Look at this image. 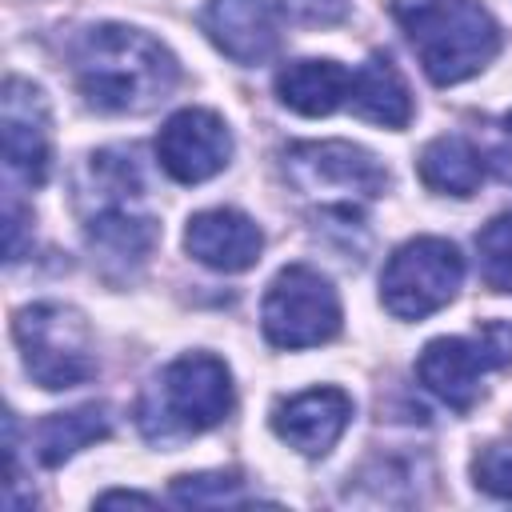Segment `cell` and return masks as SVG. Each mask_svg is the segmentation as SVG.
<instances>
[{
  "label": "cell",
  "instance_id": "cell-5",
  "mask_svg": "<svg viewBox=\"0 0 512 512\" xmlns=\"http://www.w3.org/2000/svg\"><path fill=\"white\" fill-rule=\"evenodd\" d=\"M12 336L24 352L28 376L48 388H76L96 376V352H92V332L88 320L68 308V304H28L12 320Z\"/></svg>",
  "mask_w": 512,
  "mask_h": 512
},
{
  "label": "cell",
  "instance_id": "cell-7",
  "mask_svg": "<svg viewBox=\"0 0 512 512\" xmlns=\"http://www.w3.org/2000/svg\"><path fill=\"white\" fill-rule=\"evenodd\" d=\"M464 284V256L452 240L416 236L400 244L380 272V300L396 320H424L440 312Z\"/></svg>",
  "mask_w": 512,
  "mask_h": 512
},
{
  "label": "cell",
  "instance_id": "cell-6",
  "mask_svg": "<svg viewBox=\"0 0 512 512\" xmlns=\"http://www.w3.org/2000/svg\"><path fill=\"white\" fill-rule=\"evenodd\" d=\"M340 296L308 264H288L272 276L264 304H260V328L272 348H316L328 344L340 332Z\"/></svg>",
  "mask_w": 512,
  "mask_h": 512
},
{
  "label": "cell",
  "instance_id": "cell-9",
  "mask_svg": "<svg viewBox=\"0 0 512 512\" xmlns=\"http://www.w3.org/2000/svg\"><path fill=\"white\" fill-rule=\"evenodd\" d=\"M0 132H4V168L8 176L40 188L52 168V120L48 100L36 84L8 76L0 96Z\"/></svg>",
  "mask_w": 512,
  "mask_h": 512
},
{
  "label": "cell",
  "instance_id": "cell-17",
  "mask_svg": "<svg viewBox=\"0 0 512 512\" xmlns=\"http://www.w3.org/2000/svg\"><path fill=\"white\" fill-rule=\"evenodd\" d=\"M112 432L108 408L104 404H80L72 412H52L32 428V452L44 468H60L64 460H72L80 448L104 440Z\"/></svg>",
  "mask_w": 512,
  "mask_h": 512
},
{
  "label": "cell",
  "instance_id": "cell-21",
  "mask_svg": "<svg viewBox=\"0 0 512 512\" xmlns=\"http://www.w3.org/2000/svg\"><path fill=\"white\" fill-rule=\"evenodd\" d=\"M172 500L192 504V508H224V504H244V480L236 472H196V476H176L172 480Z\"/></svg>",
  "mask_w": 512,
  "mask_h": 512
},
{
  "label": "cell",
  "instance_id": "cell-12",
  "mask_svg": "<svg viewBox=\"0 0 512 512\" xmlns=\"http://www.w3.org/2000/svg\"><path fill=\"white\" fill-rule=\"evenodd\" d=\"M204 32L228 60L244 68L272 60L280 48V20L272 0H208Z\"/></svg>",
  "mask_w": 512,
  "mask_h": 512
},
{
  "label": "cell",
  "instance_id": "cell-14",
  "mask_svg": "<svg viewBox=\"0 0 512 512\" xmlns=\"http://www.w3.org/2000/svg\"><path fill=\"white\" fill-rule=\"evenodd\" d=\"M156 240H160L156 220L136 212L132 204H100V212L88 216V244L100 256L104 272L128 276L152 256Z\"/></svg>",
  "mask_w": 512,
  "mask_h": 512
},
{
  "label": "cell",
  "instance_id": "cell-8",
  "mask_svg": "<svg viewBox=\"0 0 512 512\" xmlns=\"http://www.w3.org/2000/svg\"><path fill=\"white\" fill-rule=\"evenodd\" d=\"M512 364V324L488 320L476 336H436L416 360L420 384L456 412H468L480 396V380L492 368Z\"/></svg>",
  "mask_w": 512,
  "mask_h": 512
},
{
  "label": "cell",
  "instance_id": "cell-1",
  "mask_svg": "<svg viewBox=\"0 0 512 512\" xmlns=\"http://www.w3.org/2000/svg\"><path fill=\"white\" fill-rule=\"evenodd\" d=\"M72 72L84 100L112 116L152 112L180 80L176 56L156 36L128 24L84 28L72 44Z\"/></svg>",
  "mask_w": 512,
  "mask_h": 512
},
{
  "label": "cell",
  "instance_id": "cell-10",
  "mask_svg": "<svg viewBox=\"0 0 512 512\" xmlns=\"http://www.w3.org/2000/svg\"><path fill=\"white\" fill-rule=\"evenodd\" d=\"M156 160L176 184H204L232 160V132L208 108H180L156 132Z\"/></svg>",
  "mask_w": 512,
  "mask_h": 512
},
{
  "label": "cell",
  "instance_id": "cell-3",
  "mask_svg": "<svg viewBox=\"0 0 512 512\" xmlns=\"http://www.w3.org/2000/svg\"><path fill=\"white\" fill-rule=\"evenodd\" d=\"M232 412V376L228 364L208 352H188L172 360L140 396V428L156 444L200 436Z\"/></svg>",
  "mask_w": 512,
  "mask_h": 512
},
{
  "label": "cell",
  "instance_id": "cell-20",
  "mask_svg": "<svg viewBox=\"0 0 512 512\" xmlns=\"http://www.w3.org/2000/svg\"><path fill=\"white\" fill-rule=\"evenodd\" d=\"M476 252H480L484 280L496 292H512V212L492 216L476 232Z\"/></svg>",
  "mask_w": 512,
  "mask_h": 512
},
{
  "label": "cell",
  "instance_id": "cell-22",
  "mask_svg": "<svg viewBox=\"0 0 512 512\" xmlns=\"http://www.w3.org/2000/svg\"><path fill=\"white\" fill-rule=\"evenodd\" d=\"M472 476H476V488H484L500 500H512V448L508 444H488L476 456Z\"/></svg>",
  "mask_w": 512,
  "mask_h": 512
},
{
  "label": "cell",
  "instance_id": "cell-18",
  "mask_svg": "<svg viewBox=\"0 0 512 512\" xmlns=\"http://www.w3.org/2000/svg\"><path fill=\"white\" fill-rule=\"evenodd\" d=\"M420 180L440 196H472L484 180V156L456 132L436 136L420 152Z\"/></svg>",
  "mask_w": 512,
  "mask_h": 512
},
{
  "label": "cell",
  "instance_id": "cell-24",
  "mask_svg": "<svg viewBox=\"0 0 512 512\" xmlns=\"http://www.w3.org/2000/svg\"><path fill=\"white\" fill-rule=\"evenodd\" d=\"M484 164H492V168H496V176H500L504 184H512V112L500 120L496 140H492V148H488V160H484Z\"/></svg>",
  "mask_w": 512,
  "mask_h": 512
},
{
  "label": "cell",
  "instance_id": "cell-4",
  "mask_svg": "<svg viewBox=\"0 0 512 512\" xmlns=\"http://www.w3.org/2000/svg\"><path fill=\"white\" fill-rule=\"evenodd\" d=\"M284 172L296 192L324 204L332 216H356L360 204L388 188V168L360 144L348 140H308L284 152Z\"/></svg>",
  "mask_w": 512,
  "mask_h": 512
},
{
  "label": "cell",
  "instance_id": "cell-2",
  "mask_svg": "<svg viewBox=\"0 0 512 512\" xmlns=\"http://www.w3.org/2000/svg\"><path fill=\"white\" fill-rule=\"evenodd\" d=\"M428 80L448 88L492 64L500 28L480 0H416L396 12Z\"/></svg>",
  "mask_w": 512,
  "mask_h": 512
},
{
  "label": "cell",
  "instance_id": "cell-19",
  "mask_svg": "<svg viewBox=\"0 0 512 512\" xmlns=\"http://www.w3.org/2000/svg\"><path fill=\"white\" fill-rule=\"evenodd\" d=\"M88 176H92V192H100V204H132L144 192L136 156L120 152V148L96 152L88 164Z\"/></svg>",
  "mask_w": 512,
  "mask_h": 512
},
{
  "label": "cell",
  "instance_id": "cell-23",
  "mask_svg": "<svg viewBox=\"0 0 512 512\" xmlns=\"http://www.w3.org/2000/svg\"><path fill=\"white\" fill-rule=\"evenodd\" d=\"M280 8L300 24H336L348 16V0H284Z\"/></svg>",
  "mask_w": 512,
  "mask_h": 512
},
{
  "label": "cell",
  "instance_id": "cell-11",
  "mask_svg": "<svg viewBox=\"0 0 512 512\" xmlns=\"http://www.w3.org/2000/svg\"><path fill=\"white\" fill-rule=\"evenodd\" d=\"M352 424V396L344 388H308L276 404L272 428L304 456H328Z\"/></svg>",
  "mask_w": 512,
  "mask_h": 512
},
{
  "label": "cell",
  "instance_id": "cell-16",
  "mask_svg": "<svg viewBox=\"0 0 512 512\" xmlns=\"http://www.w3.org/2000/svg\"><path fill=\"white\" fill-rule=\"evenodd\" d=\"M352 112L384 124V128H404L412 120V96L404 76L396 72V64L384 52H372L356 72H352V96H348Z\"/></svg>",
  "mask_w": 512,
  "mask_h": 512
},
{
  "label": "cell",
  "instance_id": "cell-25",
  "mask_svg": "<svg viewBox=\"0 0 512 512\" xmlns=\"http://www.w3.org/2000/svg\"><path fill=\"white\" fill-rule=\"evenodd\" d=\"M96 504H100V508H112V504H144V508H148V504H156V500L144 496V492H104Z\"/></svg>",
  "mask_w": 512,
  "mask_h": 512
},
{
  "label": "cell",
  "instance_id": "cell-15",
  "mask_svg": "<svg viewBox=\"0 0 512 512\" xmlns=\"http://www.w3.org/2000/svg\"><path fill=\"white\" fill-rule=\"evenodd\" d=\"M276 96L300 116H332L352 96V72L336 60H292L276 72Z\"/></svg>",
  "mask_w": 512,
  "mask_h": 512
},
{
  "label": "cell",
  "instance_id": "cell-13",
  "mask_svg": "<svg viewBox=\"0 0 512 512\" xmlns=\"http://www.w3.org/2000/svg\"><path fill=\"white\" fill-rule=\"evenodd\" d=\"M184 248L212 272H248L260 260L264 236L252 216L236 208H208L196 212L184 228Z\"/></svg>",
  "mask_w": 512,
  "mask_h": 512
}]
</instances>
